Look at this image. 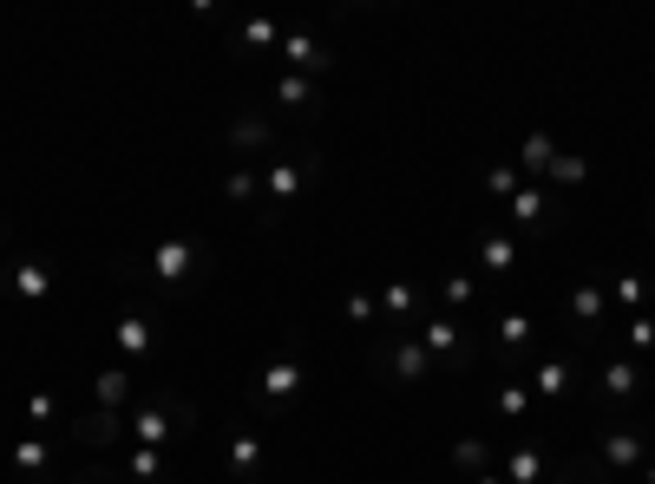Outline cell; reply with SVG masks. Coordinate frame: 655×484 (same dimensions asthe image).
<instances>
[{"label":"cell","mask_w":655,"mask_h":484,"mask_svg":"<svg viewBox=\"0 0 655 484\" xmlns=\"http://www.w3.org/2000/svg\"><path fill=\"white\" fill-rule=\"evenodd\" d=\"M191 432H197V406L184 393H151L145 406L132 413V439L151 445V452H164L171 439H191Z\"/></svg>","instance_id":"6da1fadb"},{"label":"cell","mask_w":655,"mask_h":484,"mask_svg":"<svg viewBox=\"0 0 655 484\" xmlns=\"http://www.w3.org/2000/svg\"><path fill=\"white\" fill-rule=\"evenodd\" d=\"M596 387H603V413L623 419L643 400V360H630V353H596Z\"/></svg>","instance_id":"7a4b0ae2"},{"label":"cell","mask_w":655,"mask_h":484,"mask_svg":"<svg viewBox=\"0 0 655 484\" xmlns=\"http://www.w3.org/2000/svg\"><path fill=\"white\" fill-rule=\"evenodd\" d=\"M420 347H427V360L446 367V373H459V367L472 360V334H465V321H459V315H439V308L420 321Z\"/></svg>","instance_id":"3957f363"},{"label":"cell","mask_w":655,"mask_h":484,"mask_svg":"<svg viewBox=\"0 0 655 484\" xmlns=\"http://www.w3.org/2000/svg\"><path fill=\"white\" fill-rule=\"evenodd\" d=\"M393 387H413V380H427L433 373V360H427V347H420V334H387V341H373V353H367Z\"/></svg>","instance_id":"277c9868"},{"label":"cell","mask_w":655,"mask_h":484,"mask_svg":"<svg viewBox=\"0 0 655 484\" xmlns=\"http://www.w3.org/2000/svg\"><path fill=\"white\" fill-rule=\"evenodd\" d=\"M151 281H157V288H184V281H197L204 276V269H211V262H204V249H197V243H191V236H164V243H157V249H151Z\"/></svg>","instance_id":"5b68a950"},{"label":"cell","mask_w":655,"mask_h":484,"mask_svg":"<svg viewBox=\"0 0 655 484\" xmlns=\"http://www.w3.org/2000/svg\"><path fill=\"white\" fill-rule=\"evenodd\" d=\"M308 177H315V157H276L263 171V190H269V216L263 223H276L283 209H295V197L308 190Z\"/></svg>","instance_id":"8992f818"},{"label":"cell","mask_w":655,"mask_h":484,"mask_svg":"<svg viewBox=\"0 0 655 484\" xmlns=\"http://www.w3.org/2000/svg\"><path fill=\"white\" fill-rule=\"evenodd\" d=\"M655 452V439L643 432V425H616V432H603V472H643Z\"/></svg>","instance_id":"52a82bcc"},{"label":"cell","mask_w":655,"mask_h":484,"mask_svg":"<svg viewBox=\"0 0 655 484\" xmlns=\"http://www.w3.org/2000/svg\"><path fill=\"white\" fill-rule=\"evenodd\" d=\"M373 301H380V321H387L393 334H407V328H413L420 315H433V301H427V295H420L413 281H387V288H380Z\"/></svg>","instance_id":"ba28073f"},{"label":"cell","mask_w":655,"mask_h":484,"mask_svg":"<svg viewBox=\"0 0 655 484\" xmlns=\"http://www.w3.org/2000/svg\"><path fill=\"white\" fill-rule=\"evenodd\" d=\"M66 439H73V445H85V452H105V445H119V439H125V413L92 406V413L66 419Z\"/></svg>","instance_id":"9c48e42d"},{"label":"cell","mask_w":655,"mask_h":484,"mask_svg":"<svg viewBox=\"0 0 655 484\" xmlns=\"http://www.w3.org/2000/svg\"><path fill=\"white\" fill-rule=\"evenodd\" d=\"M0 288H7V295H20L27 308H40V301L53 295V269L27 256V262H13V269H0Z\"/></svg>","instance_id":"30bf717a"},{"label":"cell","mask_w":655,"mask_h":484,"mask_svg":"<svg viewBox=\"0 0 655 484\" xmlns=\"http://www.w3.org/2000/svg\"><path fill=\"white\" fill-rule=\"evenodd\" d=\"M151 347H157V328H151V308H125L119 315V353L139 367V360H151Z\"/></svg>","instance_id":"8fae6325"},{"label":"cell","mask_w":655,"mask_h":484,"mask_svg":"<svg viewBox=\"0 0 655 484\" xmlns=\"http://www.w3.org/2000/svg\"><path fill=\"white\" fill-rule=\"evenodd\" d=\"M223 465H229V472H236L243 484H263V472H269V445H263L256 432H236V439H229V459H223Z\"/></svg>","instance_id":"7c38bea8"},{"label":"cell","mask_w":655,"mask_h":484,"mask_svg":"<svg viewBox=\"0 0 655 484\" xmlns=\"http://www.w3.org/2000/svg\"><path fill=\"white\" fill-rule=\"evenodd\" d=\"M289 66H301V79H321V72H335V53L321 47V40H308V33H283V47H276Z\"/></svg>","instance_id":"4fadbf2b"},{"label":"cell","mask_w":655,"mask_h":484,"mask_svg":"<svg viewBox=\"0 0 655 484\" xmlns=\"http://www.w3.org/2000/svg\"><path fill=\"white\" fill-rule=\"evenodd\" d=\"M531 341H538V321L531 315H499V367H524Z\"/></svg>","instance_id":"5bb4252c"},{"label":"cell","mask_w":655,"mask_h":484,"mask_svg":"<svg viewBox=\"0 0 655 484\" xmlns=\"http://www.w3.org/2000/svg\"><path fill=\"white\" fill-rule=\"evenodd\" d=\"M295 387H301V360H289V353H283V360H269V367H263V380H256V393H263L269 406L295 400Z\"/></svg>","instance_id":"9a60e30c"},{"label":"cell","mask_w":655,"mask_h":484,"mask_svg":"<svg viewBox=\"0 0 655 484\" xmlns=\"http://www.w3.org/2000/svg\"><path fill=\"white\" fill-rule=\"evenodd\" d=\"M603 315H610V301H603V288H590V281H577V288H571V321H577V334H603Z\"/></svg>","instance_id":"2e32d148"},{"label":"cell","mask_w":655,"mask_h":484,"mask_svg":"<svg viewBox=\"0 0 655 484\" xmlns=\"http://www.w3.org/2000/svg\"><path fill=\"white\" fill-rule=\"evenodd\" d=\"M571 380H577V360H544V367L531 373V400H564Z\"/></svg>","instance_id":"e0dca14e"},{"label":"cell","mask_w":655,"mask_h":484,"mask_svg":"<svg viewBox=\"0 0 655 484\" xmlns=\"http://www.w3.org/2000/svg\"><path fill=\"white\" fill-rule=\"evenodd\" d=\"M269 125H263V119H256V112H243V119H236V125H229V151H236V157H256V151H269Z\"/></svg>","instance_id":"ac0fdd59"},{"label":"cell","mask_w":655,"mask_h":484,"mask_svg":"<svg viewBox=\"0 0 655 484\" xmlns=\"http://www.w3.org/2000/svg\"><path fill=\"white\" fill-rule=\"evenodd\" d=\"M92 393H99V406H105V413H125V406H132V373H125V367H105Z\"/></svg>","instance_id":"d6986e66"},{"label":"cell","mask_w":655,"mask_h":484,"mask_svg":"<svg viewBox=\"0 0 655 484\" xmlns=\"http://www.w3.org/2000/svg\"><path fill=\"white\" fill-rule=\"evenodd\" d=\"M511 223H518V229H544V223H551V197H544L538 184L518 190V197H511Z\"/></svg>","instance_id":"ffe728a7"},{"label":"cell","mask_w":655,"mask_h":484,"mask_svg":"<svg viewBox=\"0 0 655 484\" xmlns=\"http://www.w3.org/2000/svg\"><path fill=\"white\" fill-rule=\"evenodd\" d=\"M20 413H27V425H40V432H53V425L66 419V400H60L53 387H40V393H27V406H20Z\"/></svg>","instance_id":"44dd1931"},{"label":"cell","mask_w":655,"mask_h":484,"mask_svg":"<svg viewBox=\"0 0 655 484\" xmlns=\"http://www.w3.org/2000/svg\"><path fill=\"white\" fill-rule=\"evenodd\" d=\"M544 472H551V459H544L538 445H518V452L505 459V484H538Z\"/></svg>","instance_id":"7402d4cb"},{"label":"cell","mask_w":655,"mask_h":484,"mask_svg":"<svg viewBox=\"0 0 655 484\" xmlns=\"http://www.w3.org/2000/svg\"><path fill=\"white\" fill-rule=\"evenodd\" d=\"M479 262H485L492 276H511V269H518V243H511V236H492V229H485V236H479Z\"/></svg>","instance_id":"603a6c76"},{"label":"cell","mask_w":655,"mask_h":484,"mask_svg":"<svg viewBox=\"0 0 655 484\" xmlns=\"http://www.w3.org/2000/svg\"><path fill=\"white\" fill-rule=\"evenodd\" d=\"M47 465H53V445H40V439H20V445H13V472L47 478Z\"/></svg>","instance_id":"cb8c5ba5"},{"label":"cell","mask_w":655,"mask_h":484,"mask_svg":"<svg viewBox=\"0 0 655 484\" xmlns=\"http://www.w3.org/2000/svg\"><path fill=\"white\" fill-rule=\"evenodd\" d=\"M623 341H630V360H643V367H649V353H655V315H630Z\"/></svg>","instance_id":"d4e9b609"},{"label":"cell","mask_w":655,"mask_h":484,"mask_svg":"<svg viewBox=\"0 0 655 484\" xmlns=\"http://www.w3.org/2000/svg\"><path fill=\"white\" fill-rule=\"evenodd\" d=\"M551 157H557V144L544 138V132H531V138L518 144V164H524L531 177H544V171H551Z\"/></svg>","instance_id":"484cf974"},{"label":"cell","mask_w":655,"mask_h":484,"mask_svg":"<svg viewBox=\"0 0 655 484\" xmlns=\"http://www.w3.org/2000/svg\"><path fill=\"white\" fill-rule=\"evenodd\" d=\"M263 47H283V27H276L269 13H256V20H243V53H263Z\"/></svg>","instance_id":"4316f807"},{"label":"cell","mask_w":655,"mask_h":484,"mask_svg":"<svg viewBox=\"0 0 655 484\" xmlns=\"http://www.w3.org/2000/svg\"><path fill=\"white\" fill-rule=\"evenodd\" d=\"M125 472L139 484H151L157 472H164V452H151V445H125Z\"/></svg>","instance_id":"83f0119b"},{"label":"cell","mask_w":655,"mask_h":484,"mask_svg":"<svg viewBox=\"0 0 655 484\" xmlns=\"http://www.w3.org/2000/svg\"><path fill=\"white\" fill-rule=\"evenodd\" d=\"M452 465H465V472H492V445H485V439H459V445H452Z\"/></svg>","instance_id":"f1b7e54d"},{"label":"cell","mask_w":655,"mask_h":484,"mask_svg":"<svg viewBox=\"0 0 655 484\" xmlns=\"http://www.w3.org/2000/svg\"><path fill=\"white\" fill-rule=\"evenodd\" d=\"M616 301H623V308L636 315V308L649 301V276H636V269H623V276H616Z\"/></svg>","instance_id":"f546056e"},{"label":"cell","mask_w":655,"mask_h":484,"mask_svg":"<svg viewBox=\"0 0 655 484\" xmlns=\"http://www.w3.org/2000/svg\"><path fill=\"white\" fill-rule=\"evenodd\" d=\"M544 177H557V184H583V177H590V164H583L577 151H557V157H551V171H544Z\"/></svg>","instance_id":"4dcf8cb0"},{"label":"cell","mask_w":655,"mask_h":484,"mask_svg":"<svg viewBox=\"0 0 655 484\" xmlns=\"http://www.w3.org/2000/svg\"><path fill=\"white\" fill-rule=\"evenodd\" d=\"M276 99H283L289 112H308V99H315V79H301V72H295V79H283V85H276Z\"/></svg>","instance_id":"1f68e13d"},{"label":"cell","mask_w":655,"mask_h":484,"mask_svg":"<svg viewBox=\"0 0 655 484\" xmlns=\"http://www.w3.org/2000/svg\"><path fill=\"white\" fill-rule=\"evenodd\" d=\"M223 197H229V204H249V197H256V171H249V164H236V171L223 177Z\"/></svg>","instance_id":"d6a6232c"},{"label":"cell","mask_w":655,"mask_h":484,"mask_svg":"<svg viewBox=\"0 0 655 484\" xmlns=\"http://www.w3.org/2000/svg\"><path fill=\"white\" fill-rule=\"evenodd\" d=\"M485 197H518V171H511V164H492V171H485Z\"/></svg>","instance_id":"836d02e7"},{"label":"cell","mask_w":655,"mask_h":484,"mask_svg":"<svg viewBox=\"0 0 655 484\" xmlns=\"http://www.w3.org/2000/svg\"><path fill=\"white\" fill-rule=\"evenodd\" d=\"M465 308H472V276H452L446 281V308H439V315H465Z\"/></svg>","instance_id":"e575fe53"},{"label":"cell","mask_w":655,"mask_h":484,"mask_svg":"<svg viewBox=\"0 0 655 484\" xmlns=\"http://www.w3.org/2000/svg\"><path fill=\"white\" fill-rule=\"evenodd\" d=\"M348 321H355V328H367V321H380V301H373L367 288H355V295H348Z\"/></svg>","instance_id":"d590c367"},{"label":"cell","mask_w":655,"mask_h":484,"mask_svg":"<svg viewBox=\"0 0 655 484\" xmlns=\"http://www.w3.org/2000/svg\"><path fill=\"white\" fill-rule=\"evenodd\" d=\"M499 413L524 419V413H531V393H524V387H505V393H499Z\"/></svg>","instance_id":"8d00e7d4"},{"label":"cell","mask_w":655,"mask_h":484,"mask_svg":"<svg viewBox=\"0 0 655 484\" xmlns=\"http://www.w3.org/2000/svg\"><path fill=\"white\" fill-rule=\"evenodd\" d=\"M583 472H590V478H564V484H603V478H610V472H603V465H590V459H583Z\"/></svg>","instance_id":"74e56055"},{"label":"cell","mask_w":655,"mask_h":484,"mask_svg":"<svg viewBox=\"0 0 655 484\" xmlns=\"http://www.w3.org/2000/svg\"><path fill=\"white\" fill-rule=\"evenodd\" d=\"M472 484H505V478H492V472H479V478H472Z\"/></svg>","instance_id":"f35d334b"},{"label":"cell","mask_w":655,"mask_h":484,"mask_svg":"<svg viewBox=\"0 0 655 484\" xmlns=\"http://www.w3.org/2000/svg\"><path fill=\"white\" fill-rule=\"evenodd\" d=\"M643 472H649V484H655V459H649V465H643Z\"/></svg>","instance_id":"ab89813d"},{"label":"cell","mask_w":655,"mask_h":484,"mask_svg":"<svg viewBox=\"0 0 655 484\" xmlns=\"http://www.w3.org/2000/svg\"><path fill=\"white\" fill-rule=\"evenodd\" d=\"M649 439H655V432H649Z\"/></svg>","instance_id":"60d3db41"}]
</instances>
